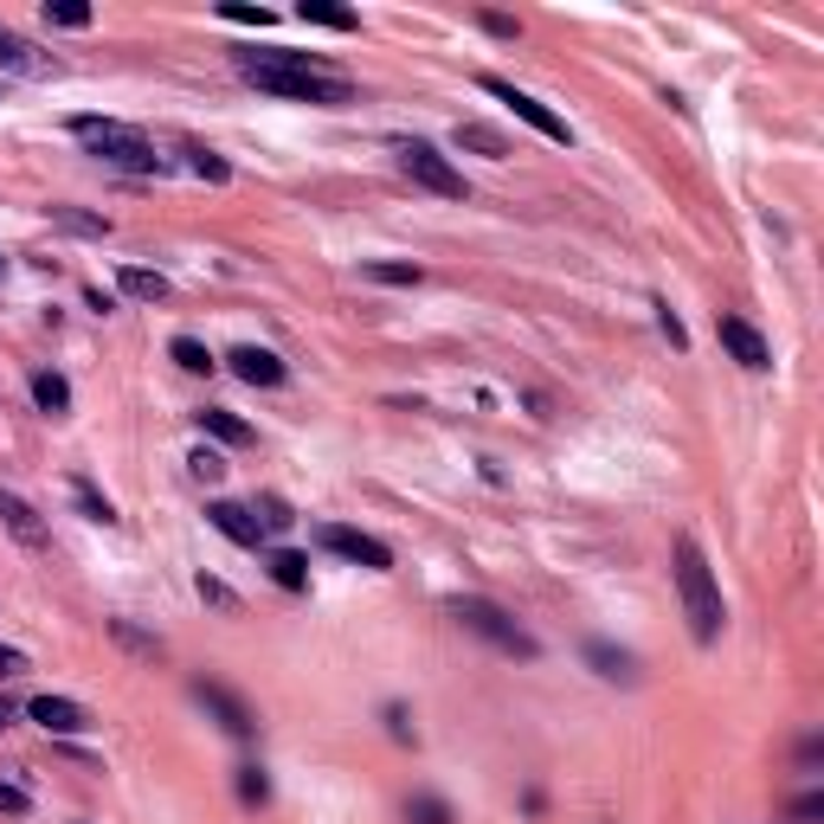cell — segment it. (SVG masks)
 <instances>
[{"instance_id":"34","label":"cell","mask_w":824,"mask_h":824,"mask_svg":"<svg viewBox=\"0 0 824 824\" xmlns=\"http://www.w3.org/2000/svg\"><path fill=\"white\" fill-rule=\"evenodd\" d=\"M110 632H116V644H129V651H142V657H161V637H142L129 619H110Z\"/></svg>"},{"instance_id":"28","label":"cell","mask_w":824,"mask_h":824,"mask_svg":"<svg viewBox=\"0 0 824 824\" xmlns=\"http://www.w3.org/2000/svg\"><path fill=\"white\" fill-rule=\"evenodd\" d=\"M45 27H91L84 0H45Z\"/></svg>"},{"instance_id":"37","label":"cell","mask_w":824,"mask_h":824,"mask_svg":"<svg viewBox=\"0 0 824 824\" xmlns=\"http://www.w3.org/2000/svg\"><path fill=\"white\" fill-rule=\"evenodd\" d=\"M387 735H393V741H412V728H406V709H400V702H387Z\"/></svg>"},{"instance_id":"10","label":"cell","mask_w":824,"mask_h":824,"mask_svg":"<svg viewBox=\"0 0 824 824\" xmlns=\"http://www.w3.org/2000/svg\"><path fill=\"white\" fill-rule=\"evenodd\" d=\"M0 522H7V535H13L20 548H33V554L52 548V535H45V522H39V509L27 503V496H13V489H0Z\"/></svg>"},{"instance_id":"5","label":"cell","mask_w":824,"mask_h":824,"mask_svg":"<svg viewBox=\"0 0 824 824\" xmlns=\"http://www.w3.org/2000/svg\"><path fill=\"white\" fill-rule=\"evenodd\" d=\"M400 175L419 181L425 193H439V200H464V193H471V188H464V175L451 168V155L432 149V142H406V149H400Z\"/></svg>"},{"instance_id":"22","label":"cell","mask_w":824,"mask_h":824,"mask_svg":"<svg viewBox=\"0 0 824 824\" xmlns=\"http://www.w3.org/2000/svg\"><path fill=\"white\" fill-rule=\"evenodd\" d=\"M406 824H457V812H451L439 792H412V799H406Z\"/></svg>"},{"instance_id":"16","label":"cell","mask_w":824,"mask_h":824,"mask_svg":"<svg viewBox=\"0 0 824 824\" xmlns=\"http://www.w3.org/2000/svg\"><path fill=\"white\" fill-rule=\"evenodd\" d=\"M193 425H200L207 439H220V445H252V425H245L239 412H225V406H200Z\"/></svg>"},{"instance_id":"29","label":"cell","mask_w":824,"mask_h":824,"mask_svg":"<svg viewBox=\"0 0 824 824\" xmlns=\"http://www.w3.org/2000/svg\"><path fill=\"white\" fill-rule=\"evenodd\" d=\"M188 168H193V175H200V181H213V188H220V181H232V168H225V155H213V149H188Z\"/></svg>"},{"instance_id":"20","label":"cell","mask_w":824,"mask_h":824,"mask_svg":"<svg viewBox=\"0 0 824 824\" xmlns=\"http://www.w3.org/2000/svg\"><path fill=\"white\" fill-rule=\"evenodd\" d=\"M271 580H277V587H284V593H303V587H309V561H303L297 548H271Z\"/></svg>"},{"instance_id":"30","label":"cell","mask_w":824,"mask_h":824,"mask_svg":"<svg viewBox=\"0 0 824 824\" xmlns=\"http://www.w3.org/2000/svg\"><path fill=\"white\" fill-rule=\"evenodd\" d=\"M220 20H232V27H277V13H271V7H245V0H225Z\"/></svg>"},{"instance_id":"35","label":"cell","mask_w":824,"mask_h":824,"mask_svg":"<svg viewBox=\"0 0 824 824\" xmlns=\"http://www.w3.org/2000/svg\"><path fill=\"white\" fill-rule=\"evenodd\" d=\"M0 812H7V818L33 812V792H27V786H13V780H0Z\"/></svg>"},{"instance_id":"39","label":"cell","mask_w":824,"mask_h":824,"mask_svg":"<svg viewBox=\"0 0 824 824\" xmlns=\"http://www.w3.org/2000/svg\"><path fill=\"white\" fill-rule=\"evenodd\" d=\"M792 818H824V792H805V799L792 805Z\"/></svg>"},{"instance_id":"33","label":"cell","mask_w":824,"mask_h":824,"mask_svg":"<svg viewBox=\"0 0 824 824\" xmlns=\"http://www.w3.org/2000/svg\"><path fill=\"white\" fill-rule=\"evenodd\" d=\"M188 471L200 477V484H220V477H225V457H220L213 445H200V451L188 457Z\"/></svg>"},{"instance_id":"41","label":"cell","mask_w":824,"mask_h":824,"mask_svg":"<svg viewBox=\"0 0 824 824\" xmlns=\"http://www.w3.org/2000/svg\"><path fill=\"white\" fill-rule=\"evenodd\" d=\"M7 721H13V702H7V696H0V728H7Z\"/></svg>"},{"instance_id":"42","label":"cell","mask_w":824,"mask_h":824,"mask_svg":"<svg viewBox=\"0 0 824 824\" xmlns=\"http://www.w3.org/2000/svg\"><path fill=\"white\" fill-rule=\"evenodd\" d=\"M0 277H7V258H0Z\"/></svg>"},{"instance_id":"40","label":"cell","mask_w":824,"mask_h":824,"mask_svg":"<svg viewBox=\"0 0 824 824\" xmlns=\"http://www.w3.org/2000/svg\"><path fill=\"white\" fill-rule=\"evenodd\" d=\"M27 670V657H20V651H7V644H0V683H7V676H20Z\"/></svg>"},{"instance_id":"19","label":"cell","mask_w":824,"mask_h":824,"mask_svg":"<svg viewBox=\"0 0 824 824\" xmlns=\"http://www.w3.org/2000/svg\"><path fill=\"white\" fill-rule=\"evenodd\" d=\"M45 220L59 232H77V239H110V220L104 213H77V207H45Z\"/></svg>"},{"instance_id":"21","label":"cell","mask_w":824,"mask_h":824,"mask_svg":"<svg viewBox=\"0 0 824 824\" xmlns=\"http://www.w3.org/2000/svg\"><path fill=\"white\" fill-rule=\"evenodd\" d=\"M33 400H39V412H72V387H65V374H52V368H39L33 374Z\"/></svg>"},{"instance_id":"7","label":"cell","mask_w":824,"mask_h":824,"mask_svg":"<svg viewBox=\"0 0 824 824\" xmlns=\"http://www.w3.org/2000/svg\"><path fill=\"white\" fill-rule=\"evenodd\" d=\"M477 84H484V91H489V97H496V104H509V110L522 116L528 129H541V136H548V142H573V129H567L561 116L548 110V104H535V97H528V91H516V84H509V77L484 72V77H477Z\"/></svg>"},{"instance_id":"38","label":"cell","mask_w":824,"mask_h":824,"mask_svg":"<svg viewBox=\"0 0 824 824\" xmlns=\"http://www.w3.org/2000/svg\"><path fill=\"white\" fill-rule=\"evenodd\" d=\"M484 33H496V39H516V33H522V27H516L509 13H484Z\"/></svg>"},{"instance_id":"2","label":"cell","mask_w":824,"mask_h":824,"mask_svg":"<svg viewBox=\"0 0 824 824\" xmlns=\"http://www.w3.org/2000/svg\"><path fill=\"white\" fill-rule=\"evenodd\" d=\"M670 573H676V593H683V619H689V637L696 644H715L721 625H728V605H721V587H715L709 561H702V548H696V535H676L670 548Z\"/></svg>"},{"instance_id":"25","label":"cell","mask_w":824,"mask_h":824,"mask_svg":"<svg viewBox=\"0 0 824 824\" xmlns=\"http://www.w3.org/2000/svg\"><path fill=\"white\" fill-rule=\"evenodd\" d=\"M168 355H175V361H181L188 374H213V368H220V361H213V355H207V348H200L193 336H175V341H168Z\"/></svg>"},{"instance_id":"15","label":"cell","mask_w":824,"mask_h":824,"mask_svg":"<svg viewBox=\"0 0 824 824\" xmlns=\"http://www.w3.org/2000/svg\"><path fill=\"white\" fill-rule=\"evenodd\" d=\"M587 664H593L605 683H637V657H632V651H619V644H605V637L587 644Z\"/></svg>"},{"instance_id":"23","label":"cell","mask_w":824,"mask_h":824,"mask_svg":"<svg viewBox=\"0 0 824 824\" xmlns=\"http://www.w3.org/2000/svg\"><path fill=\"white\" fill-rule=\"evenodd\" d=\"M457 149H477V155H489V161H503L509 142H503L496 129H484V123H457Z\"/></svg>"},{"instance_id":"26","label":"cell","mask_w":824,"mask_h":824,"mask_svg":"<svg viewBox=\"0 0 824 824\" xmlns=\"http://www.w3.org/2000/svg\"><path fill=\"white\" fill-rule=\"evenodd\" d=\"M252 516H258V528H264V535H284V528L297 522L284 496H258V509H252Z\"/></svg>"},{"instance_id":"3","label":"cell","mask_w":824,"mask_h":824,"mask_svg":"<svg viewBox=\"0 0 824 824\" xmlns=\"http://www.w3.org/2000/svg\"><path fill=\"white\" fill-rule=\"evenodd\" d=\"M72 136L77 142H91L97 161H110V168H129V175H161L168 161L129 129V123H110V116H72Z\"/></svg>"},{"instance_id":"36","label":"cell","mask_w":824,"mask_h":824,"mask_svg":"<svg viewBox=\"0 0 824 824\" xmlns=\"http://www.w3.org/2000/svg\"><path fill=\"white\" fill-rule=\"evenodd\" d=\"M657 329H664V341H670V348H689V336H683V323L670 316V303H657Z\"/></svg>"},{"instance_id":"12","label":"cell","mask_w":824,"mask_h":824,"mask_svg":"<svg viewBox=\"0 0 824 824\" xmlns=\"http://www.w3.org/2000/svg\"><path fill=\"white\" fill-rule=\"evenodd\" d=\"M27 715H33V721L45 728V735H65V741L91 728V715L77 709L72 696H33V702H27Z\"/></svg>"},{"instance_id":"11","label":"cell","mask_w":824,"mask_h":824,"mask_svg":"<svg viewBox=\"0 0 824 824\" xmlns=\"http://www.w3.org/2000/svg\"><path fill=\"white\" fill-rule=\"evenodd\" d=\"M0 72H7V77H52L59 65L39 52L33 39H20L13 27H0Z\"/></svg>"},{"instance_id":"13","label":"cell","mask_w":824,"mask_h":824,"mask_svg":"<svg viewBox=\"0 0 824 824\" xmlns=\"http://www.w3.org/2000/svg\"><path fill=\"white\" fill-rule=\"evenodd\" d=\"M225 361H232V374L245 380V387H284V374H290L271 348H252V341H245V348H232Z\"/></svg>"},{"instance_id":"18","label":"cell","mask_w":824,"mask_h":824,"mask_svg":"<svg viewBox=\"0 0 824 824\" xmlns=\"http://www.w3.org/2000/svg\"><path fill=\"white\" fill-rule=\"evenodd\" d=\"M297 13L309 27H329V33H355V27H361V13H355V7H336V0H303Z\"/></svg>"},{"instance_id":"8","label":"cell","mask_w":824,"mask_h":824,"mask_svg":"<svg viewBox=\"0 0 824 824\" xmlns=\"http://www.w3.org/2000/svg\"><path fill=\"white\" fill-rule=\"evenodd\" d=\"M316 541H323L329 554H341V561L368 567V573H387V567H393L387 541H374V535H361V528H348V522H323V528H316Z\"/></svg>"},{"instance_id":"31","label":"cell","mask_w":824,"mask_h":824,"mask_svg":"<svg viewBox=\"0 0 824 824\" xmlns=\"http://www.w3.org/2000/svg\"><path fill=\"white\" fill-rule=\"evenodd\" d=\"M193 593H200L207 605H220V612H239V593H232L225 580H213V573H200V580H193Z\"/></svg>"},{"instance_id":"1","label":"cell","mask_w":824,"mask_h":824,"mask_svg":"<svg viewBox=\"0 0 824 824\" xmlns=\"http://www.w3.org/2000/svg\"><path fill=\"white\" fill-rule=\"evenodd\" d=\"M232 65H239L245 84H258L271 97H297V104H323V110L355 104V84L341 72H329L316 52H239Z\"/></svg>"},{"instance_id":"17","label":"cell","mask_w":824,"mask_h":824,"mask_svg":"<svg viewBox=\"0 0 824 824\" xmlns=\"http://www.w3.org/2000/svg\"><path fill=\"white\" fill-rule=\"evenodd\" d=\"M116 284H123V297H136V303H161V297H168V277L149 271V264H123Z\"/></svg>"},{"instance_id":"24","label":"cell","mask_w":824,"mask_h":824,"mask_svg":"<svg viewBox=\"0 0 824 824\" xmlns=\"http://www.w3.org/2000/svg\"><path fill=\"white\" fill-rule=\"evenodd\" d=\"M72 496H77V509H84L91 522H104V528H116V522H123V516L110 509V496H97V489L84 484V477H72Z\"/></svg>"},{"instance_id":"9","label":"cell","mask_w":824,"mask_h":824,"mask_svg":"<svg viewBox=\"0 0 824 824\" xmlns=\"http://www.w3.org/2000/svg\"><path fill=\"white\" fill-rule=\"evenodd\" d=\"M715 341H721L741 368H753V374H760V368H773V348H767V336L753 329L748 316H735V309H715Z\"/></svg>"},{"instance_id":"32","label":"cell","mask_w":824,"mask_h":824,"mask_svg":"<svg viewBox=\"0 0 824 824\" xmlns=\"http://www.w3.org/2000/svg\"><path fill=\"white\" fill-rule=\"evenodd\" d=\"M239 799H245V805H264V799H271V780H264L258 760H252V767H239Z\"/></svg>"},{"instance_id":"27","label":"cell","mask_w":824,"mask_h":824,"mask_svg":"<svg viewBox=\"0 0 824 824\" xmlns=\"http://www.w3.org/2000/svg\"><path fill=\"white\" fill-rule=\"evenodd\" d=\"M361 271H368L374 284H419V277H425L419 264H393V258H368V264H361Z\"/></svg>"},{"instance_id":"6","label":"cell","mask_w":824,"mask_h":824,"mask_svg":"<svg viewBox=\"0 0 824 824\" xmlns=\"http://www.w3.org/2000/svg\"><path fill=\"white\" fill-rule=\"evenodd\" d=\"M193 702L213 715L232 741H252V735H258V715L245 709V696H232V689H225V683H213V676H193Z\"/></svg>"},{"instance_id":"14","label":"cell","mask_w":824,"mask_h":824,"mask_svg":"<svg viewBox=\"0 0 824 824\" xmlns=\"http://www.w3.org/2000/svg\"><path fill=\"white\" fill-rule=\"evenodd\" d=\"M207 522L220 528L225 541H239V548H264V528L245 503H207Z\"/></svg>"},{"instance_id":"4","label":"cell","mask_w":824,"mask_h":824,"mask_svg":"<svg viewBox=\"0 0 824 824\" xmlns=\"http://www.w3.org/2000/svg\"><path fill=\"white\" fill-rule=\"evenodd\" d=\"M451 619H457L464 632H477L484 644H496L503 657H522V664H535V657H541L535 632H522V625H516V619H509L496 600H484V593H457V600H451Z\"/></svg>"}]
</instances>
